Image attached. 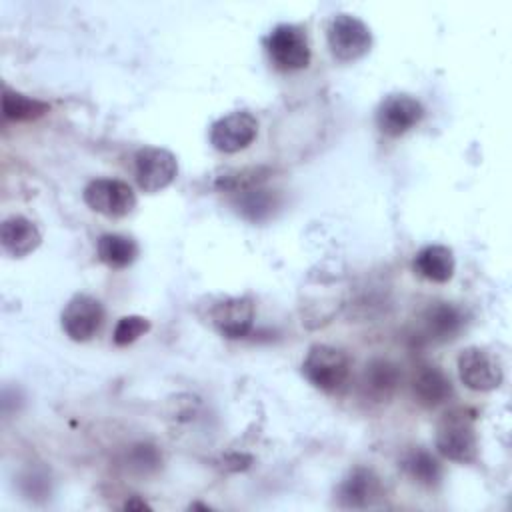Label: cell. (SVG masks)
I'll return each mask as SVG.
<instances>
[{
    "mask_svg": "<svg viewBox=\"0 0 512 512\" xmlns=\"http://www.w3.org/2000/svg\"><path fill=\"white\" fill-rule=\"evenodd\" d=\"M214 328L226 338H244L254 324V302L248 296L220 300L210 312Z\"/></svg>",
    "mask_w": 512,
    "mask_h": 512,
    "instance_id": "11",
    "label": "cell"
},
{
    "mask_svg": "<svg viewBox=\"0 0 512 512\" xmlns=\"http://www.w3.org/2000/svg\"><path fill=\"white\" fill-rule=\"evenodd\" d=\"M258 134V120L246 112L236 110L218 118L210 126V144L224 154H234L248 148Z\"/></svg>",
    "mask_w": 512,
    "mask_h": 512,
    "instance_id": "10",
    "label": "cell"
},
{
    "mask_svg": "<svg viewBox=\"0 0 512 512\" xmlns=\"http://www.w3.org/2000/svg\"><path fill=\"white\" fill-rule=\"evenodd\" d=\"M104 322L102 302L90 294H74L62 310L60 324L74 342H88L98 334Z\"/></svg>",
    "mask_w": 512,
    "mask_h": 512,
    "instance_id": "8",
    "label": "cell"
},
{
    "mask_svg": "<svg viewBox=\"0 0 512 512\" xmlns=\"http://www.w3.org/2000/svg\"><path fill=\"white\" fill-rule=\"evenodd\" d=\"M382 494L380 480L368 468H354L336 490L342 508H368Z\"/></svg>",
    "mask_w": 512,
    "mask_h": 512,
    "instance_id": "12",
    "label": "cell"
},
{
    "mask_svg": "<svg viewBox=\"0 0 512 512\" xmlns=\"http://www.w3.org/2000/svg\"><path fill=\"white\" fill-rule=\"evenodd\" d=\"M412 266H414V272L424 280L444 284L454 276L456 260H454V252L448 246L428 244L416 252Z\"/></svg>",
    "mask_w": 512,
    "mask_h": 512,
    "instance_id": "16",
    "label": "cell"
},
{
    "mask_svg": "<svg viewBox=\"0 0 512 512\" xmlns=\"http://www.w3.org/2000/svg\"><path fill=\"white\" fill-rule=\"evenodd\" d=\"M402 466H404L406 474H408L414 482H418V484H422V486H426V488L436 486V484L440 482V478H442V466H440V462H438L428 450H424V448H414V450H410V452L404 456Z\"/></svg>",
    "mask_w": 512,
    "mask_h": 512,
    "instance_id": "20",
    "label": "cell"
},
{
    "mask_svg": "<svg viewBox=\"0 0 512 512\" xmlns=\"http://www.w3.org/2000/svg\"><path fill=\"white\" fill-rule=\"evenodd\" d=\"M302 374L314 388L322 392H336L348 380L350 360L340 348L314 344L302 362Z\"/></svg>",
    "mask_w": 512,
    "mask_h": 512,
    "instance_id": "2",
    "label": "cell"
},
{
    "mask_svg": "<svg viewBox=\"0 0 512 512\" xmlns=\"http://www.w3.org/2000/svg\"><path fill=\"white\" fill-rule=\"evenodd\" d=\"M464 312L450 302H436L422 314V334L430 342L454 340L464 328Z\"/></svg>",
    "mask_w": 512,
    "mask_h": 512,
    "instance_id": "13",
    "label": "cell"
},
{
    "mask_svg": "<svg viewBox=\"0 0 512 512\" xmlns=\"http://www.w3.org/2000/svg\"><path fill=\"white\" fill-rule=\"evenodd\" d=\"M84 202L98 214L108 218L128 216L136 206V194L124 180L96 178L86 184Z\"/></svg>",
    "mask_w": 512,
    "mask_h": 512,
    "instance_id": "7",
    "label": "cell"
},
{
    "mask_svg": "<svg viewBox=\"0 0 512 512\" xmlns=\"http://www.w3.org/2000/svg\"><path fill=\"white\" fill-rule=\"evenodd\" d=\"M178 174L176 156L166 148L144 146L134 154V180L140 190L154 194L172 184Z\"/></svg>",
    "mask_w": 512,
    "mask_h": 512,
    "instance_id": "6",
    "label": "cell"
},
{
    "mask_svg": "<svg viewBox=\"0 0 512 512\" xmlns=\"http://www.w3.org/2000/svg\"><path fill=\"white\" fill-rule=\"evenodd\" d=\"M412 392L420 406L434 408L444 404L452 396V382L442 368L434 364H424L414 374Z\"/></svg>",
    "mask_w": 512,
    "mask_h": 512,
    "instance_id": "15",
    "label": "cell"
},
{
    "mask_svg": "<svg viewBox=\"0 0 512 512\" xmlns=\"http://www.w3.org/2000/svg\"><path fill=\"white\" fill-rule=\"evenodd\" d=\"M150 330V320L144 316H124L118 320L114 332H112V340L116 346H128L132 342H136L140 336H144Z\"/></svg>",
    "mask_w": 512,
    "mask_h": 512,
    "instance_id": "21",
    "label": "cell"
},
{
    "mask_svg": "<svg viewBox=\"0 0 512 512\" xmlns=\"http://www.w3.org/2000/svg\"><path fill=\"white\" fill-rule=\"evenodd\" d=\"M266 52L272 64L282 72L302 70L310 64V42L302 26L278 24L266 36Z\"/></svg>",
    "mask_w": 512,
    "mask_h": 512,
    "instance_id": "4",
    "label": "cell"
},
{
    "mask_svg": "<svg viewBox=\"0 0 512 512\" xmlns=\"http://www.w3.org/2000/svg\"><path fill=\"white\" fill-rule=\"evenodd\" d=\"M400 382V370L390 360H372L364 372V388L376 400H386Z\"/></svg>",
    "mask_w": 512,
    "mask_h": 512,
    "instance_id": "18",
    "label": "cell"
},
{
    "mask_svg": "<svg viewBox=\"0 0 512 512\" xmlns=\"http://www.w3.org/2000/svg\"><path fill=\"white\" fill-rule=\"evenodd\" d=\"M424 118V106L418 98L394 92L388 94L376 108V126L386 136H402Z\"/></svg>",
    "mask_w": 512,
    "mask_h": 512,
    "instance_id": "9",
    "label": "cell"
},
{
    "mask_svg": "<svg viewBox=\"0 0 512 512\" xmlns=\"http://www.w3.org/2000/svg\"><path fill=\"white\" fill-rule=\"evenodd\" d=\"M326 40L332 56L340 62H354L362 58L372 46L370 28L354 14H334L326 28Z\"/></svg>",
    "mask_w": 512,
    "mask_h": 512,
    "instance_id": "3",
    "label": "cell"
},
{
    "mask_svg": "<svg viewBox=\"0 0 512 512\" xmlns=\"http://www.w3.org/2000/svg\"><path fill=\"white\" fill-rule=\"evenodd\" d=\"M436 448L452 462H474L478 456L474 416L462 408L448 410L436 426Z\"/></svg>",
    "mask_w": 512,
    "mask_h": 512,
    "instance_id": "1",
    "label": "cell"
},
{
    "mask_svg": "<svg viewBox=\"0 0 512 512\" xmlns=\"http://www.w3.org/2000/svg\"><path fill=\"white\" fill-rule=\"evenodd\" d=\"M0 242L8 256L24 258L40 246L42 234L30 218L14 214L0 226Z\"/></svg>",
    "mask_w": 512,
    "mask_h": 512,
    "instance_id": "14",
    "label": "cell"
},
{
    "mask_svg": "<svg viewBox=\"0 0 512 512\" xmlns=\"http://www.w3.org/2000/svg\"><path fill=\"white\" fill-rule=\"evenodd\" d=\"M44 112H48V104L26 96L22 92L4 88V96H2V114L4 120L10 122H28V120H36L40 118Z\"/></svg>",
    "mask_w": 512,
    "mask_h": 512,
    "instance_id": "19",
    "label": "cell"
},
{
    "mask_svg": "<svg viewBox=\"0 0 512 512\" xmlns=\"http://www.w3.org/2000/svg\"><path fill=\"white\" fill-rule=\"evenodd\" d=\"M458 376L466 388L490 392L502 384L504 372L498 356L482 346H468L458 354Z\"/></svg>",
    "mask_w": 512,
    "mask_h": 512,
    "instance_id": "5",
    "label": "cell"
},
{
    "mask_svg": "<svg viewBox=\"0 0 512 512\" xmlns=\"http://www.w3.org/2000/svg\"><path fill=\"white\" fill-rule=\"evenodd\" d=\"M96 254H98V260L102 264H106L108 268L122 270V268H128L136 260L138 244L132 236L108 232L98 238Z\"/></svg>",
    "mask_w": 512,
    "mask_h": 512,
    "instance_id": "17",
    "label": "cell"
}]
</instances>
